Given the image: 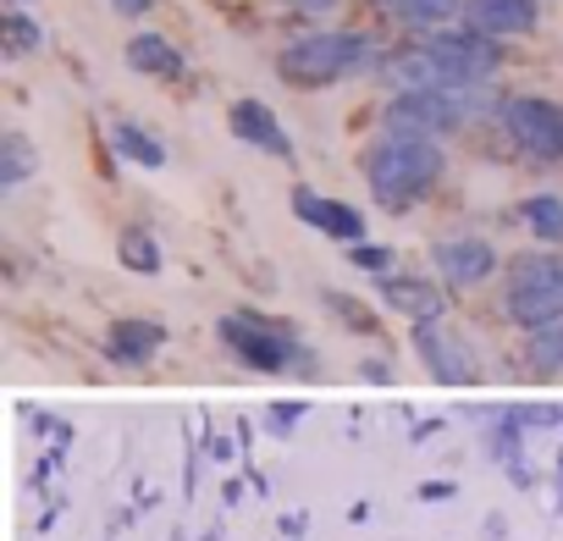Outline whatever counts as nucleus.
<instances>
[{
    "label": "nucleus",
    "instance_id": "423d86ee",
    "mask_svg": "<svg viewBox=\"0 0 563 541\" xmlns=\"http://www.w3.org/2000/svg\"><path fill=\"white\" fill-rule=\"evenodd\" d=\"M464 117L459 106V89H404L387 111V128L393 133H415V139H431L442 128H453Z\"/></svg>",
    "mask_w": 563,
    "mask_h": 541
},
{
    "label": "nucleus",
    "instance_id": "0eeeda50",
    "mask_svg": "<svg viewBox=\"0 0 563 541\" xmlns=\"http://www.w3.org/2000/svg\"><path fill=\"white\" fill-rule=\"evenodd\" d=\"M415 349H420V360L431 365V376H442V382H475V354H470V343H464L453 327L426 321V327L415 332Z\"/></svg>",
    "mask_w": 563,
    "mask_h": 541
},
{
    "label": "nucleus",
    "instance_id": "5701e85b",
    "mask_svg": "<svg viewBox=\"0 0 563 541\" xmlns=\"http://www.w3.org/2000/svg\"><path fill=\"white\" fill-rule=\"evenodd\" d=\"M294 7H299V12H310V18H327V12L338 7V0H294Z\"/></svg>",
    "mask_w": 563,
    "mask_h": 541
},
{
    "label": "nucleus",
    "instance_id": "f257e3e1",
    "mask_svg": "<svg viewBox=\"0 0 563 541\" xmlns=\"http://www.w3.org/2000/svg\"><path fill=\"white\" fill-rule=\"evenodd\" d=\"M442 150L431 139H415V133H387L382 144L365 150V177H371V194L393 210H409L415 199H426L437 183H442Z\"/></svg>",
    "mask_w": 563,
    "mask_h": 541
},
{
    "label": "nucleus",
    "instance_id": "4be33fe9",
    "mask_svg": "<svg viewBox=\"0 0 563 541\" xmlns=\"http://www.w3.org/2000/svg\"><path fill=\"white\" fill-rule=\"evenodd\" d=\"M40 45V29L29 18H12V51H34Z\"/></svg>",
    "mask_w": 563,
    "mask_h": 541
},
{
    "label": "nucleus",
    "instance_id": "aec40b11",
    "mask_svg": "<svg viewBox=\"0 0 563 541\" xmlns=\"http://www.w3.org/2000/svg\"><path fill=\"white\" fill-rule=\"evenodd\" d=\"M122 260H128V265H139V270H155V265H161V254H155V243H150L144 232H128Z\"/></svg>",
    "mask_w": 563,
    "mask_h": 541
},
{
    "label": "nucleus",
    "instance_id": "2eb2a0df",
    "mask_svg": "<svg viewBox=\"0 0 563 541\" xmlns=\"http://www.w3.org/2000/svg\"><path fill=\"white\" fill-rule=\"evenodd\" d=\"M393 12L404 23H420V29H442L453 12H464V0H393Z\"/></svg>",
    "mask_w": 563,
    "mask_h": 541
},
{
    "label": "nucleus",
    "instance_id": "a211bd4d",
    "mask_svg": "<svg viewBox=\"0 0 563 541\" xmlns=\"http://www.w3.org/2000/svg\"><path fill=\"white\" fill-rule=\"evenodd\" d=\"M530 360H536L541 371H563V321L530 332Z\"/></svg>",
    "mask_w": 563,
    "mask_h": 541
},
{
    "label": "nucleus",
    "instance_id": "6e6552de",
    "mask_svg": "<svg viewBox=\"0 0 563 541\" xmlns=\"http://www.w3.org/2000/svg\"><path fill=\"white\" fill-rule=\"evenodd\" d=\"M431 260H437L442 277L459 283V288H475V283H486L492 270H497V249L486 238H442L431 249Z\"/></svg>",
    "mask_w": 563,
    "mask_h": 541
},
{
    "label": "nucleus",
    "instance_id": "b1692460",
    "mask_svg": "<svg viewBox=\"0 0 563 541\" xmlns=\"http://www.w3.org/2000/svg\"><path fill=\"white\" fill-rule=\"evenodd\" d=\"M111 7H117L122 18H144V12H150V0H111Z\"/></svg>",
    "mask_w": 563,
    "mask_h": 541
},
{
    "label": "nucleus",
    "instance_id": "393cba45",
    "mask_svg": "<svg viewBox=\"0 0 563 541\" xmlns=\"http://www.w3.org/2000/svg\"><path fill=\"white\" fill-rule=\"evenodd\" d=\"M360 265H387V249H354Z\"/></svg>",
    "mask_w": 563,
    "mask_h": 541
},
{
    "label": "nucleus",
    "instance_id": "9d476101",
    "mask_svg": "<svg viewBox=\"0 0 563 541\" xmlns=\"http://www.w3.org/2000/svg\"><path fill=\"white\" fill-rule=\"evenodd\" d=\"M464 18L470 29L492 34V40H519L536 29V0H464Z\"/></svg>",
    "mask_w": 563,
    "mask_h": 541
},
{
    "label": "nucleus",
    "instance_id": "412c9836",
    "mask_svg": "<svg viewBox=\"0 0 563 541\" xmlns=\"http://www.w3.org/2000/svg\"><path fill=\"white\" fill-rule=\"evenodd\" d=\"M23 172H29V144L23 139H7V177L18 183Z\"/></svg>",
    "mask_w": 563,
    "mask_h": 541
},
{
    "label": "nucleus",
    "instance_id": "7ed1b4c3",
    "mask_svg": "<svg viewBox=\"0 0 563 541\" xmlns=\"http://www.w3.org/2000/svg\"><path fill=\"white\" fill-rule=\"evenodd\" d=\"M508 321L525 332H541L563 321V260L558 254H525L508 277Z\"/></svg>",
    "mask_w": 563,
    "mask_h": 541
},
{
    "label": "nucleus",
    "instance_id": "f3484780",
    "mask_svg": "<svg viewBox=\"0 0 563 541\" xmlns=\"http://www.w3.org/2000/svg\"><path fill=\"white\" fill-rule=\"evenodd\" d=\"M155 343H161V327H150V321H128V327H117V360H150Z\"/></svg>",
    "mask_w": 563,
    "mask_h": 541
},
{
    "label": "nucleus",
    "instance_id": "9b49d317",
    "mask_svg": "<svg viewBox=\"0 0 563 541\" xmlns=\"http://www.w3.org/2000/svg\"><path fill=\"white\" fill-rule=\"evenodd\" d=\"M294 210H299L305 221H316L321 232L343 238V243H360V238H365V216H360V210H349V205H338V199H321V194H310V188L294 194Z\"/></svg>",
    "mask_w": 563,
    "mask_h": 541
},
{
    "label": "nucleus",
    "instance_id": "20e7f679",
    "mask_svg": "<svg viewBox=\"0 0 563 541\" xmlns=\"http://www.w3.org/2000/svg\"><path fill=\"white\" fill-rule=\"evenodd\" d=\"M503 128L508 139L536 155V161H563V106L552 100H536V95H519L503 106Z\"/></svg>",
    "mask_w": 563,
    "mask_h": 541
},
{
    "label": "nucleus",
    "instance_id": "dca6fc26",
    "mask_svg": "<svg viewBox=\"0 0 563 541\" xmlns=\"http://www.w3.org/2000/svg\"><path fill=\"white\" fill-rule=\"evenodd\" d=\"M525 221H530L536 238L558 243V238H563V199H558V194H536V199L525 205Z\"/></svg>",
    "mask_w": 563,
    "mask_h": 541
},
{
    "label": "nucleus",
    "instance_id": "f8f14e48",
    "mask_svg": "<svg viewBox=\"0 0 563 541\" xmlns=\"http://www.w3.org/2000/svg\"><path fill=\"white\" fill-rule=\"evenodd\" d=\"M382 299H387L398 316L420 321V327H426V321H442V288L426 283V277H387Z\"/></svg>",
    "mask_w": 563,
    "mask_h": 541
},
{
    "label": "nucleus",
    "instance_id": "a878e982",
    "mask_svg": "<svg viewBox=\"0 0 563 541\" xmlns=\"http://www.w3.org/2000/svg\"><path fill=\"white\" fill-rule=\"evenodd\" d=\"M18 7H29V0H18Z\"/></svg>",
    "mask_w": 563,
    "mask_h": 541
},
{
    "label": "nucleus",
    "instance_id": "39448f33",
    "mask_svg": "<svg viewBox=\"0 0 563 541\" xmlns=\"http://www.w3.org/2000/svg\"><path fill=\"white\" fill-rule=\"evenodd\" d=\"M431 51H437V62L448 67V78L459 84V89H470V84H481L486 73H497V62H503V51H497V40L492 34H481V29H442V34H431L426 40Z\"/></svg>",
    "mask_w": 563,
    "mask_h": 541
},
{
    "label": "nucleus",
    "instance_id": "4468645a",
    "mask_svg": "<svg viewBox=\"0 0 563 541\" xmlns=\"http://www.w3.org/2000/svg\"><path fill=\"white\" fill-rule=\"evenodd\" d=\"M128 67L144 73V78H183V51L166 40V34H133L128 40Z\"/></svg>",
    "mask_w": 563,
    "mask_h": 541
},
{
    "label": "nucleus",
    "instance_id": "f03ea898",
    "mask_svg": "<svg viewBox=\"0 0 563 541\" xmlns=\"http://www.w3.org/2000/svg\"><path fill=\"white\" fill-rule=\"evenodd\" d=\"M365 34L354 29H321V34H305L294 40L288 51L276 56V73L288 78L294 89H327V84H343L349 73H360L365 62Z\"/></svg>",
    "mask_w": 563,
    "mask_h": 541
},
{
    "label": "nucleus",
    "instance_id": "1a4fd4ad",
    "mask_svg": "<svg viewBox=\"0 0 563 541\" xmlns=\"http://www.w3.org/2000/svg\"><path fill=\"white\" fill-rule=\"evenodd\" d=\"M227 343L249 360V365H260V371H282L294 360V343H288V332H276V327H254V321H243V316H232L227 327Z\"/></svg>",
    "mask_w": 563,
    "mask_h": 541
},
{
    "label": "nucleus",
    "instance_id": "6ab92c4d",
    "mask_svg": "<svg viewBox=\"0 0 563 541\" xmlns=\"http://www.w3.org/2000/svg\"><path fill=\"white\" fill-rule=\"evenodd\" d=\"M117 150H122V155H133V161H144V166H161V161H166V150H161L150 133H139L133 122H122V128H117Z\"/></svg>",
    "mask_w": 563,
    "mask_h": 541
},
{
    "label": "nucleus",
    "instance_id": "ddd939ff",
    "mask_svg": "<svg viewBox=\"0 0 563 541\" xmlns=\"http://www.w3.org/2000/svg\"><path fill=\"white\" fill-rule=\"evenodd\" d=\"M232 133L249 139V144H260V150H271V155H282V161L294 155V144H288V133H282V122H276L260 100H238V106H232Z\"/></svg>",
    "mask_w": 563,
    "mask_h": 541
}]
</instances>
